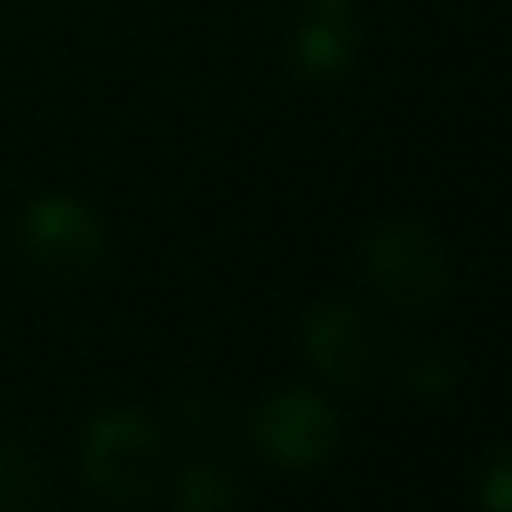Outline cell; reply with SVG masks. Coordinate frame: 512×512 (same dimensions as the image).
<instances>
[{"label":"cell","instance_id":"obj_1","mask_svg":"<svg viewBox=\"0 0 512 512\" xmlns=\"http://www.w3.org/2000/svg\"><path fill=\"white\" fill-rule=\"evenodd\" d=\"M81 472L95 495L113 504H140L162 486L167 445L140 409H99L81 432Z\"/></svg>","mask_w":512,"mask_h":512},{"label":"cell","instance_id":"obj_2","mask_svg":"<svg viewBox=\"0 0 512 512\" xmlns=\"http://www.w3.org/2000/svg\"><path fill=\"white\" fill-rule=\"evenodd\" d=\"M364 279L387 306L427 310L450 292L454 265L450 252L414 221H391L364 243Z\"/></svg>","mask_w":512,"mask_h":512},{"label":"cell","instance_id":"obj_3","mask_svg":"<svg viewBox=\"0 0 512 512\" xmlns=\"http://www.w3.org/2000/svg\"><path fill=\"white\" fill-rule=\"evenodd\" d=\"M18 243H23L27 261L41 265L45 274H90L104 261V221L77 203L72 194H41L27 203L23 221H18Z\"/></svg>","mask_w":512,"mask_h":512},{"label":"cell","instance_id":"obj_4","mask_svg":"<svg viewBox=\"0 0 512 512\" xmlns=\"http://www.w3.org/2000/svg\"><path fill=\"white\" fill-rule=\"evenodd\" d=\"M337 409L315 391H279L252 414V445L279 468H315L337 450Z\"/></svg>","mask_w":512,"mask_h":512},{"label":"cell","instance_id":"obj_5","mask_svg":"<svg viewBox=\"0 0 512 512\" xmlns=\"http://www.w3.org/2000/svg\"><path fill=\"white\" fill-rule=\"evenodd\" d=\"M301 351L337 387H360L382 360V333L351 301H319L301 319Z\"/></svg>","mask_w":512,"mask_h":512},{"label":"cell","instance_id":"obj_6","mask_svg":"<svg viewBox=\"0 0 512 512\" xmlns=\"http://www.w3.org/2000/svg\"><path fill=\"white\" fill-rule=\"evenodd\" d=\"M50 481L23 445L0 441V512H41Z\"/></svg>","mask_w":512,"mask_h":512},{"label":"cell","instance_id":"obj_7","mask_svg":"<svg viewBox=\"0 0 512 512\" xmlns=\"http://www.w3.org/2000/svg\"><path fill=\"white\" fill-rule=\"evenodd\" d=\"M351 54V32H346V14H319V23H310L297 36V63L310 77H333L346 68Z\"/></svg>","mask_w":512,"mask_h":512},{"label":"cell","instance_id":"obj_8","mask_svg":"<svg viewBox=\"0 0 512 512\" xmlns=\"http://www.w3.org/2000/svg\"><path fill=\"white\" fill-rule=\"evenodd\" d=\"M234 504H239V477L221 463H198L176 481L180 512H234Z\"/></svg>","mask_w":512,"mask_h":512},{"label":"cell","instance_id":"obj_9","mask_svg":"<svg viewBox=\"0 0 512 512\" xmlns=\"http://www.w3.org/2000/svg\"><path fill=\"white\" fill-rule=\"evenodd\" d=\"M481 508L512 512V450H495L481 472Z\"/></svg>","mask_w":512,"mask_h":512},{"label":"cell","instance_id":"obj_10","mask_svg":"<svg viewBox=\"0 0 512 512\" xmlns=\"http://www.w3.org/2000/svg\"><path fill=\"white\" fill-rule=\"evenodd\" d=\"M409 382H414V391H423V396H445V391L454 387V364L445 360V355H427V360L414 364Z\"/></svg>","mask_w":512,"mask_h":512}]
</instances>
